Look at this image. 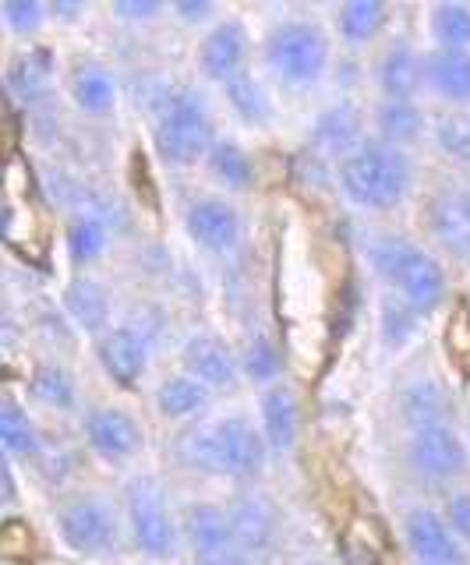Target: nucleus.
I'll list each match as a JSON object with an SVG mask.
<instances>
[{
	"mask_svg": "<svg viewBox=\"0 0 470 565\" xmlns=\"http://www.w3.org/2000/svg\"><path fill=\"white\" fill-rule=\"evenodd\" d=\"M178 459L191 470L255 481L266 470L269 446L263 428L245 417H223L216 424H191L178 438Z\"/></svg>",
	"mask_w": 470,
	"mask_h": 565,
	"instance_id": "1",
	"label": "nucleus"
},
{
	"mask_svg": "<svg viewBox=\"0 0 470 565\" xmlns=\"http://www.w3.org/2000/svg\"><path fill=\"white\" fill-rule=\"evenodd\" d=\"M340 191L357 209L389 212L407 199L414 184V163L407 149H396L382 138H364L337 170Z\"/></svg>",
	"mask_w": 470,
	"mask_h": 565,
	"instance_id": "2",
	"label": "nucleus"
},
{
	"mask_svg": "<svg viewBox=\"0 0 470 565\" xmlns=\"http://www.w3.org/2000/svg\"><path fill=\"white\" fill-rule=\"evenodd\" d=\"M368 262L375 276L386 282V287L404 297L414 311L431 315L442 305L449 294V279L439 258L428 255L421 244H414L410 237H396V234H382L368 241Z\"/></svg>",
	"mask_w": 470,
	"mask_h": 565,
	"instance_id": "3",
	"label": "nucleus"
},
{
	"mask_svg": "<svg viewBox=\"0 0 470 565\" xmlns=\"http://www.w3.org/2000/svg\"><path fill=\"white\" fill-rule=\"evenodd\" d=\"M216 124L209 114L205 96L195 88H170L156 110V152L167 167H195L205 163L216 141Z\"/></svg>",
	"mask_w": 470,
	"mask_h": 565,
	"instance_id": "4",
	"label": "nucleus"
},
{
	"mask_svg": "<svg viewBox=\"0 0 470 565\" xmlns=\"http://www.w3.org/2000/svg\"><path fill=\"white\" fill-rule=\"evenodd\" d=\"M266 67L273 71L276 82H284L290 88H311L325 78L329 71V35L319 22L311 18H287L276 22L266 32L263 43Z\"/></svg>",
	"mask_w": 470,
	"mask_h": 565,
	"instance_id": "5",
	"label": "nucleus"
},
{
	"mask_svg": "<svg viewBox=\"0 0 470 565\" xmlns=\"http://www.w3.org/2000/svg\"><path fill=\"white\" fill-rule=\"evenodd\" d=\"M128 530L135 547L149 558H170L184 537L181 523L173 520V512L163 502V491L149 477H138L128 488Z\"/></svg>",
	"mask_w": 470,
	"mask_h": 565,
	"instance_id": "6",
	"label": "nucleus"
},
{
	"mask_svg": "<svg viewBox=\"0 0 470 565\" xmlns=\"http://www.w3.org/2000/svg\"><path fill=\"white\" fill-rule=\"evenodd\" d=\"M407 463L421 481L446 484L460 481L470 470V449L452 424H425V428H410Z\"/></svg>",
	"mask_w": 470,
	"mask_h": 565,
	"instance_id": "7",
	"label": "nucleus"
},
{
	"mask_svg": "<svg viewBox=\"0 0 470 565\" xmlns=\"http://www.w3.org/2000/svg\"><path fill=\"white\" fill-rule=\"evenodd\" d=\"M57 526L64 544L78 555H107L117 547L120 523L117 512L99 494H75L57 509Z\"/></svg>",
	"mask_w": 470,
	"mask_h": 565,
	"instance_id": "8",
	"label": "nucleus"
},
{
	"mask_svg": "<svg viewBox=\"0 0 470 565\" xmlns=\"http://www.w3.org/2000/svg\"><path fill=\"white\" fill-rule=\"evenodd\" d=\"M407 552L417 565H470L467 544L452 534L446 516L431 505H414L404 520Z\"/></svg>",
	"mask_w": 470,
	"mask_h": 565,
	"instance_id": "9",
	"label": "nucleus"
},
{
	"mask_svg": "<svg viewBox=\"0 0 470 565\" xmlns=\"http://www.w3.org/2000/svg\"><path fill=\"white\" fill-rule=\"evenodd\" d=\"M184 230L209 255H231L245 237L237 205L231 199H220V194H202V199L191 202L184 212Z\"/></svg>",
	"mask_w": 470,
	"mask_h": 565,
	"instance_id": "10",
	"label": "nucleus"
},
{
	"mask_svg": "<svg viewBox=\"0 0 470 565\" xmlns=\"http://www.w3.org/2000/svg\"><path fill=\"white\" fill-rule=\"evenodd\" d=\"M248 53H252V40H248L245 22L220 18V22L205 29L199 43V67L209 82L226 85L248 71Z\"/></svg>",
	"mask_w": 470,
	"mask_h": 565,
	"instance_id": "11",
	"label": "nucleus"
},
{
	"mask_svg": "<svg viewBox=\"0 0 470 565\" xmlns=\"http://www.w3.org/2000/svg\"><path fill=\"white\" fill-rule=\"evenodd\" d=\"M82 431L89 449L107 463H128L146 446L142 424L120 406H93L82 420Z\"/></svg>",
	"mask_w": 470,
	"mask_h": 565,
	"instance_id": "12",
	"label": "nucleus"
},
{
	"mask_svg": "<svg viewBox=\"0 0 470 565\" xmlns=\"http://www.w3.org/2000/svg\"><path fill=\"white\" fill-rule=\"evenodd\" d=\"M149 353H152L149 332L135 322L110 326L107 332L96 335L99 367L107 371L117 385H135L138 379H142L146 367H149Z\"/></svg>",
	"mask_w": 470,
	"mask_h": 565,
	"instance_id": "13",
	"label": "nucleus"
},
{
	"mask_svg": "<svg viewBox=\"0 0 470 565\" xmlns=\"http://www.w3.org/2000/svg\"><path fill=\"white\" fill-rule=\"evenodd\" d=\"M368 138L364 135V117L354 103H333L319 110V117L311 120L308 128V146L311 152H319L322 159H337L343 163L346 156H351L361 141Z\"/></svg>",
	"mask_w": 470,
	"mask_h": 565,
	"instance_id": "14",
	"label": "nucleus"
},
{
	"mask_svg": "<svg viewBox=\"0 0 470 565\" xmlns=\"http://www.w3.org/2000/svg\"><path fill=\"white\" fill-rule=\"evenodd\" d=\"M184 371L209 388H234L241 379V358L213 332H195L184 343Z\"/></svg>",
	"mask_w": 470,
	"mask_h": 565,
	"instance_id": "15",
	"label": "nucleus"
},
{
	"mask_svg": "<svg viewBox=\"0 0 470 565\" xmlns=\"http://www.w3.org/2000/svg\"><path fill=\"white\" fill-rule=\"evenodd\" d=\"M375 85L382 99H417L425 88V53L407 40L389 43L378 57Z\"/></svg>",
	"mask_w": 470,
	"mask_h": 565,
	"instance_id": "16",
	"label": "nucleus"
},
{
	"mask_svg": "<svg viewBox=\"0 0 470 565\" xmlns=\"http://www.w3.org/2000/svg\"><path fill=\"white\" fill-rule=\"evenodd\" d=\"M428 226L452 255H470V188L452 184L428 202Z\"/></svg>",
	"mask_w": 470,
	"mask_h": 565,
	"instance_id": "17",
	"label": "nucleus"
},
{
	"mask_svg": "<svg viewBox=\"0 0 470 565\" xmlns=\"http://www.w3.org/2000/svg\"><path fill=\"white\" fill-rule=\"evenodd\" d=\"M4 82H8L11 99L22 103V106H36V103L50 99V93H54V82H57L54 53L43 50V46L14 53L8 71H4Z\"/></svg>",
	"mask_w": 470,
	"mask_h": 565,
	"instance_id": "18",
	"label": "nucleus"
},
{
	"mask_svg": "<svg viewBox=\"0 0 470 565\" xmlns=\"http://www.w3.org/2000/svg\"><path fill=\"white\" fill-rule=\"evenodd\" d=\"M258 417H263V438L269 452L284 456L298 446V435H301V406H298V396H293V388L276 382L269 385L263 399H258Z\"/></svg>",
	"mask_w": 470,
	"mask_h": 565,
	"instance_id": "19",
	"label": "nucleus"
},
{
	"mask_svg": "<svg viewBox=\"0 0 470 565\" xmlns=\"http://www.w3.org/2000/svg\"><path fill=\"white\" fill-rule=\"evenodd\" d=\"M231 512L237 544L245 547L252 558H263L266 552H273L276 544V509L263 499V494H241V499L226 509Z\"/></svg>",
	"mask_w": 470,
	"mask_h": 565,
	"instance_id": "20",
	"label": "nucleus"
},
{
	"mask_svg": "<svg viewBox=\"0 0 470 565\" xmlns=\"http://www.w3.org/2000/svg\"><path fill=\"white\" fill-rule=\"evenodd\" d=\"M67 93H72L82 114L110 117L117 106V78L107 64L85 57L72 67V75H67Z\"/></svg>",
	"mask_w": 470,
	"mask_h": 565,
	"instance_id": "21",
	"label": "nucleus"
},
{
	"mask_svg": "<svg viewBox=\"0 0 470 565\" xmlns=\"http://www.w3.org/2000/svg\"><path fill=\"white\" fill-rule=\"evenodd\" d=\"M425 88L446 103H470V50H428Z\"/></svg>",
	"mask_w": 470,
	"mask_h": 565,
	"instance_id": "22",
	"label": "nucleus"
},
{
	"mask_svg": "<svg viewBox=\"0 0 470 565\" xmlns=\"http://www.w3.org/2000/svg\"><path fill=\"white\" fill-rule=\"evenodd\" d=\"M181 534H184V541L191 544V552H195V555H209V552H220V547L237 544L231 512L220 509V505H209V502H195V505L184 509Z\"/></svg>",
	"mask_w": 470,
	"mask_h": 565,
	"instance_id": "23",
	"label": "nucleus"
},
{
	"mask_svg": "<svg viewBox=\"0 0 470 565\" xmlns=\"http://www.w3.org/2000/svg\"><path fill=\"white\" fill-rule=\"evenodd\" d=\"M428 117L417 99H378L375 103V138L396 149H410L425 138Z\"/></svg>",
	"mask_w": 470,
	"mask_h": 565,
	"instance_id": "24",
	"label": "nucleus"
},
{
	"mask_svg": "<svg viewBox=\"0 0 470 565\" xmlns=\"http://www.w3.org/2000/svg\"><path fill=\"white\" fill-rule=\"evenodd\" d=\"M64 315L82 332H107L110 329V294L103 290V282H96L93 276H75L64 287Z\"/></svg>",
	"mask_w": 470,
	"mask_h": 565,
	"instance_id": "25",
	"label": "nucleus"
},
{
	"mask_svg": "<svg viewBox=\"0 0 470 565\" xmlns=\"http://www.w3.org/2000/svg\"><path fill=\"white\" fill-rule=\"evenodd\" d=\"M399 414L410 428L425 424H452V399L435 379H414L399 393Z\"/></svg>",
	"mask_w": 470,
	"mask_h": 565,
	"instance_id": "26",
	"label": "nucleus"
},
{
	"mask_svg": "<svg viewBox=\"0 0 470 565\" xmlns=\"http://www.w3.org/2000/svg\"><path fill=\"white\" fill-rule=\"evenodd\" d=\"M64 247H67L72 265L89 269V265H96L110 247L107 220L96 216V212H75V216L67 220V230H64Z\"/></svg>",
	"mask_w": 470,
	"mask_h": 565,
	"instance_id": "27",
	"label": "nucleus"
},
{
	"mask_svg": "<svg viewBox=\"0 0 470 565\" xmlns=\"http://www.w3.org/2000/svg\"><path fill=\"white\" fill-rule=\"evenodd\" d=\"M205 170L226 191H248L255 184V159L237 138H216L205 156Z\"/></svg>",
	"mask_w": 470,
	"mask_h": 565,
	"instance_id": "28",
	"label": "nucleus"
},
{
	"mask_svg": "<svg viewBox=\"0 0 470 565\" xmlns=\"http://www.w3.org/2000/svg\"><path fill=\"white\" fill-rule=\"evenodd\" d=\"M386 22H389V8L382 0H346V4L333 11V25L340 32V40L351 46L372 43L386 29Z\"/></svg>",
	"mask_w": 470,
	"mask_h": 565,
	"instance_id": "29",
	"label": "nucleus"
},
{
	"mask_svg": "<svg viewBox=\"0 0 470 565\" xmlns=\"http://www.w3.org/2000/svg\"><path fill=\"white\" fill-rule=\"evenodd\" d=\"M209 406V385H202L195 375H170L156 388V411L167 420H191Z\"/></svg>",
	"mask_w": 470,
	"mask_h": 565,
	"instance_id": "30",
	"label": "nucleus"
},
{
	"mask_svg": "<svg viewBox=\"0 0 470 565\" xmlns=\"http://www.w3.org/2000/svg\"><path fill=\"white\" fill-rule=\"evenodd\" d=\"M0 441H4V459H40L43 452L36 420L14 396H8L0 406Z\"/></svg>",
	"mask_w": 470,
	"mask_h": 565,
	"instance_id": "31",
	"label": "nucleus"
},
{
	"mask_svg": "<svg viewBox=\"0 0 470 565\" xmlns=\"http://www.w3.org/2000/svg\"><path fill=\"white\" fill-rule=\"evenodd\" d=\"M29 396L43 406H50V411H72V406L78 403V388H75L72 371H67L64 364L46 361L29 375Z\"/></svg>",
	"mask_w": 470,
	"mask_h": 565,
	"instance_id": "32",
	"label": "nucleus"
},
{
	"mask_svg": "<svg viewBox=\"0 0 470 565\" xmlns=\"http://www.w3.org/2000/svg\"><path fill=\"white\" fill-rule=\"evenodd\" d=\"M223 96L231 103V110L245 120V124H269V114H273V103H269V93L266 85L258 82L252 71L245 75H237L234 82L223 85Z\"/></svg>",
	"mask_w": 470,
	"mask_h": 565,
	"instance_id": "33",
	"label": "nucleus"
},
{
	"mask_svg": "<svg viewBox=\"0 0 470 565\" xmlns=\"http://www.w3.org/2000/svg\"><path fill=\"white\" fill-rule=\"evenodd\" d=\"M241 375L258 382V385H276L284 375V353L280 347H276V340H269L266 332L252 335V340L245 343V350H241Z\"/></svg>",
	"mask_w": 470,
	"mask_h": 565,
	"instance_id": "34",
	"label": "nucleus"
},
{
	"mask_svg": "<svg viewBox=\"0 0 470 565\" xmlns=\"http://www.w3.org/2000/svg\"><path fill=\"white\" fill-rule=\"evenodd\" d=\"M421 311H414L404 297L389 294L386 300H382V311H378V332H382V343H386L389 350H404L417 329H421Z\"/></svg>",
	"mask_w": 470,
	"mask_h": 565,
	"instance_id": "35",
	"label": "nucleus"
},
{
	"mask_svg": "<svg viewBox=\"0 0 470 565\" xmlns=\"http://www.w3.org/2000/svg\"><path fill=\"white\" fill-rule=\"evenodd\" d=\"M431 40L442 50H470V4H435L428 11Z\"/></svg>",
	"mask_w": 470,
	"mask_h": 565,
	"instance_id": "36",
	"label": "nucleus"
},
{
	"mask_svg": "<svg viewBox=\"0 0 470 565\" xmlns=\"http://www.w3.org/2000/svg\"><path fill=\"white\" fill-rule=\"evenodd\" d=\"M435 141L452 163H470V117L446 114L435 120Z\"/></svg>",
	"mask_w": 470,
	"mask_h": 565,
	"instance_id": "37",
	"label": "nucleus"
},
{
	"mask_svg": "<svg viewBox=\"0 0 470 565\" xmlns=\"http://www.w3.org/2000/svg\"><path fill=\"white\" fill-rule=\"evenodd\" d=\"M46 18H50V8L40 4V0H4V4H0V22H4L11 35L40 32Z\"/></svg>",
	"mask_w": 470,
	"mask_h": 565,
	"instance_id": "38",
	"label": "nucleus"
},
{
	"mask_svg": "<svg viewBox=\"0 0 470 565\" xmlns=\"http://www.w3.org/2000/svg\"><path fill=\"white\" fill-rule=\"evenodd\" d=\"M446 523L452 526V534H457L463 544H470V491H457L446 499Z\"/></svg>",
	"mask_w": 470,
	"mask_h": 565,
	"instance_id": "39",
	"label": "nucleus"
},
{
	"mask_svg": "<svg viewBox=\"0 0 470 565\" xmlns=\"http://www.w3.org/2000/svg\"><path fill=\"white\" fill-rule=\"evenodd\" d=\"M110 11H114V18H120V22L142 25V22H152V18H160L167 8L160 0H117Z\"/></svg>",
	"mask_w": 470,
	"mask_h": 565,
	"instance_id": "40",
	"label": "nucleus"
},
{
	"mask_svg": "<svg viewBox=\"0 0 470 565\" xmlns=\"http://www.w3.org/2000/svg\"><path fill=\"white\" fill-rule=\"evenodd\" d=\"M170 14H173V18H181V22H188V25L220 22L216 4H205V0H178V4H170Z\"/></svg>",
	"mask_w": 470,
	"mask_h": 565,
	"instance_id": "41",
	"label": "nucleus"
},
{
	"mask_svg": "<svg viewBox=\"0 0 470 565\" xmlns=\"http://www.w3.org/2000/svg\"><path fill=\"white\" fill-rule=\"evenodd\" d=\"M195 565H255V558L241 544H231V547H220V552L195 555Z\"/></svg>",
	"mask_w": 470,
	"mask_h": 565,
	"instance_id": "42",
	"label": "nucleus"
},
{
	"mask_svg": "<svg viewBox=\"0 0 470 565\" xmlns=\"http://www.w3.org/2000/svg\"><path fill=\"white\" fill-rule=\"evenodd\" d=\"M78 14H85V4H72V0L50 4V18H78Z\"/></svg>",
	"mask_w": 470,
	"mask_h": 565,
	"instance_id": "43",
	"label": "nucleus"
},
{
	"mask_svg": "<svg viewBox=\"0 0 470 565\" xmlns=\"http://www.w3.org/2000/svg\"><path fill=\"white\" fill-rule=\"evenodd\" d=\"M305 565H322V562H305Z\"/></svg>",
	"mask_w": 470,
	"mask_h": 565,
	"instance_id": "44",
	"label": "nucleus"
},
{
	"mask_svg": "<svg viewBox=\"0 0 470 565\" xmlns=\"http://www.w3.org/2000/svg\"><path fill=\"white\" fill-rule=\"evenodd\" d=\"M467 258H470V255H467Z\"/></svg>",
	"mask_w": 470,
	"mask_h": 565,
	"instance_id": "45",
	"label": "nucleus"
}]
</instances>
